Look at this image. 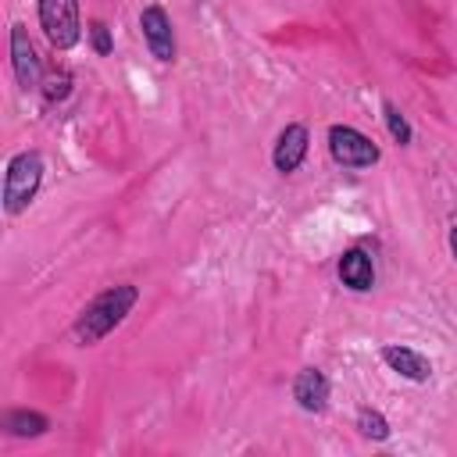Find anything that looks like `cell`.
Wrapping results in <instances>:
<instances>
[{
	"instance_id": "cell-1",
	"label": "cell",
	"mask_w": 457,
	"mask_h": 457,
	"mask_svg": "<svg viewBox=\"0 0 457 457\" xmlns=\"http://www.w3.org/2000/svg\"><path fill=\"white\" fill-rule=\"evenodd\" d=\"M136 300H139V289H136L132 282L107 286L104 293H96V296L79 311V318H75V325H71L79 346H93V343H100L104 336H111V332L132 314Z\"/></svg>"
},
{
	"instance_id": "cell-2",
	"label": "cell",
	"mask_w": 457,
	"mask_h": 457,
	"mask_svg": "<svg viewBox=\"0 0 457 457\" xmlns=\"http://www.w3.org/2000/svg\"><path fill=\"white\" fill-rule=\"evenodd\" d=\"M43 154L39 150H21L7 161V171H4V211L14 218L21 211H29V204L36 200L39 186H43Z\"/></svg>"
},
{
	"instance_id": "cell-3",
	"label": "cell",
	"mask_w": 457,
	"mask_h": 457,
	"mask_svg": "<svg viewBox=\"0 0 457 457\" xmlns=\"http://www.w3.org/2000/svg\"><path fill=\"white\" fill-rule=\"evenodd\" d=\"M39 29L54 50H71L82 39V18L79 0H36Z\"/></svg>"
},
{
	"instance_id": "cell-4",
	"label": "cell",
	"mask_w": 457,
	"mask_h": 457,
	"mask_svg": "<svg viewBox=\"0 0 457 457\" xmlns=\"http://www.w3.org/2000/svg\"><path fill=\"white\" fill-rule=\"evenodd\" d=\"M328 154L339 168H353V171L371 168L382 157V150L353 125H328Z\"/></svg>"
},
{
	"instance_id": "cell-5",
	"label": "cell",
	"mask_w": 457,
	"mask_h": 457,
	"mask_svg": "<svg viewBox=\"0 0 457 457\" xmlns=\"http://www.w3.org/2000/svg\"><path fill=\"white\" fill-rule=\"evenodd\" d=\"M139 29H143L146 50H150L161 64H171V61H175V29H171L168 11H164L161 4L143 7V14H139Z\"/></svg>"
},
{
	"instance_id": "cell-6",
	"label": "cell",
	"mask_w": 457,
	"mask_h": 457,
	"mask_svg": "<svg viewBox=\"0 0 457 457\" xmlns=\"http://www.w3.org/2000/svg\"><path fill=\"white\" fill-rule=\"evenodd\" d=\"M11 68H14V79L21 89L39 86V57H36V46H32L29 29L21 21L11 25Z\"/></svg>"
},
{
	"instance_id": "cell-7",
	"label": "cell",
	"mask_w": 457,
	"mask_h": 457,
	"mask_svg": "<svg viewBox=\"0 0 457 457\" xmlns=\"http://www.w3.org/2000/svg\"><path fill=\"white\" fill-rule=\"evenodd\" d=\"M307 143H311V136H307V125H300V121H289V125L278 132V139H275V150H271V164H275V171H282V175H293V171L303 164V157H307Z\"/></svg>"
},
{
	"instance_id": "cell-8",
	"label": "cell",
	"mask_w": 457,
	"mask_h": 457,
	"mask_svg": "<svg viewBox=\"0 0 457 457\" xmlns=\"http://www.w3.org/2000/svg\"><path fill=\"white\" fill-rule=\"evenodd\" d=\"M328 393H332V386H328V378H325L321 368H300L296 371V378H293V400H296L300 411L321 414L328 407Z\"/></svg>"
},
{
	"instance_id": "cell-9",
	"label": "cell",
	"mask_w": 457,
	"mask_h": 457,
	"mask_svg": "<svg viewBox=\"0 0 457 457\" xmlns=\"http://www.w3.org/2000/svg\"><path fill=\"white\" fill-rule=\"evenodd\" d=\"M382 361L407 382H428L432 378V361L411 346H400V343H389L382 346Z\"/></svg>"
},
{
	"instance_id": "cell-10",
	"label": "cell",
	"mask_w": 457,
	"mask_h": 457,
	"mask_svg": "<svg viewBox=\"0 0 457 457\" xmlns=\"http://www.w3.org/2000/svg\"><path fill=\"white\" fill-rule=\"evenodd\" d=\"M339 282L353 293H368L375 286V264L361 246H353L339 257Z\"/></svg>"
},
{
	"instance_id": "cell-11",
	"label": "cell",
	"mask_w": 457,
	"mask_h": 457,
	"mask_svg": "<svg viewBox=\"0 0 457 457\" xmlns=\"http://www.w3.org/2000/svg\"><path fill=\"white\" fill-rule=\"evenodd\" d=\"M4 428L14 436V439H36L50 428V418L39 414V411H29V407H18V411H7L4 418Z\"/></svg>"
},
{
	"instance_id": "cell-12",
	"label": "cell",
	"mask_w": 457,
	"mask_h": 457,
	"mask_svg": "<svg viewBox=\"0 0 457 457\" xmlns=\"http://www.w3.org/2000/svg\"><path fill=\"white\" fill-rule=\"evenodd\" d=\"M357 432H361L364 439H371V443H386L393 428H389V421H386L382 411H375V407H361V411H357Z\"/></svg>"
},
{
	"instance_id": "cell-13",
	"label": "cell",
	"mask_w": 457,
	"mask_h": 457,
	"mask_svg": "<svg viewBox=\"0 0 457 457\" xmlns=\"http://www.w3.org/2000/svg\"><path fill=\"white\" fill-rule=\"evenodd\" d=\"M382 118H386V129H389V136H393L400 146H411V139H414V132H411V121L403 118V111H400L393 100H382Z\"/></svg>"
},
{
	"instance_id": "cell-14",
	"label": "cell",
	"mask_w": 457,
	"mask_h": 457,
	"mask_svg": "<svg viewBox=\"0 0 457 457\" xmlns=\"http://www.w3.org/2000/svg\"><path fill=\"white\" fill-rule=\"evenodd\" d=\"M39 89H43V96H46L50 104H61V100L71 93V75H68V71H54V75L43 79Z\"/></svg>"
},
{
	"instance_id": "cell-15",
	"label": "cell",
	"mask_w": 457,
	"mask_h": 457,
	"mask_svg": "<svg viewBox=\"0 0 457 457\" xmlns=\"http://www.w3.org/2000/svg\"><path fill=\"white\" fill-rule=\"evenodd\" d=\"M89 43H93V50H96L100 57H107V54L114 50V39H111L107 21H100V18H93V21H89Z\"/></svg>"
},
{
	"instance_id": "cell-16",
	"label": "cell",
	"mask_w": 457,
	"mask_h": 457,
	"mask_svg": "<svg viewBox=\"0 0 457 457\" xmlns=\"http://www.w3.org/2000/svg\"><path fill=\"white\" fill-rule=\"evenodd\" d=\"M450 253H453V261H457V225L450 228Z\"/></svg>"
}]
</instances>
